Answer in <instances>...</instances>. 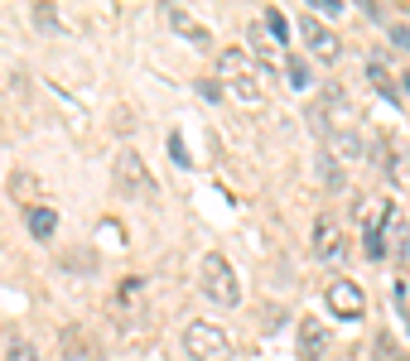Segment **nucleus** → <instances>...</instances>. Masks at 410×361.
<instances>
[{
  "mask_svg": "<svg viewBox=\"0 0 410 361\" xmlns=\"http://www.w3.org/2000/svg\"><path fill=\"white\" fill-rule=\"evenodd\" d=\"M111 183H116V193L130 197V202L155 197V179H150V169H145V159H140L135 150H121V155H116V164H111Z\"/></svg>",
  "mask_w": 410,
  "mask_h": 361,
  "instance_id": "7ed1b4c3",
  "label": "nucleus"
},
{
  "mask_svg": "<svg viewBox=\"0 0 410 361\" xmlns=\"http://www.w3.org/2000/svg\"><path fill=\"white\" fill-rule=\"evenodd\" d=\"M198 91H203L207 101H217V96H222V87H217V82H198Z\"/></svg>",
  "mask_w": 410,
  "mask_h": 361,
  "instance_id": "4be33fe9",
  "label": "nucleus"
},
{
  "mask_svg": "<svg viewBox=\"0 0 410 361\" xmlns=\"http://www.w3.org/2000/svg\"><path fill=\"white\" fill-rule=\"evenodd\" d=\"M217 68H222V78H227V87H232V96H237V101L256 106V101L266 96L271 73H266L261 63H251V53H241V49H227V53H217Z\"/></svg>",
  "mask_w": 410,
  "mask_h": 361,
  "instance_id": "f257e3e1",
  "label": "nucleus"
},
{
  "mask_svg": "<svg viewBox=\"0 0 410 361\" xmlns=\"http://www.w3.org/2000/svg\"><path fill=\"white\" fill-rule=\"evenodd\" d=\"M328 328L323 323H314V318H305L300 323V361H323V352H328Z\"/></svg>",
  "mask_w": 410,
  "mask_h": 361,
  "instance_id": "6e6552de",
  "label": "nucleus"
},
{
  "mask_svg": "<svg viewBox=\"0 0 410 361\" xmlns=\"http://www.w3.org/2000/svg\"><path fill=\"white\" fill-rule=\"evenodd\" d=\"M401 308H406V303H401ZM406 323H410V308H406Z\"/></svg>",
  "mask_w": 410,
  "mask_h": 361,
  "instance_id": "5701e85b",
  "label": "nucleus"
},
{
  "mask_svg": "<svg viewBox=\"0 0 410 361\" xmlns=\"http://www.w3.org/2000/svg\"><path fill=\"white\" fill-rule=\"evenodd\" d=\"M314 256L318 261H333L338 256V222L333 217H318L314 222Z\"/></svg>",
  "mask_w": 410,
  "mask_h": 361,
  "instance_id": "1a4fd4ad",
  "label": "nucleus"
},
{
  "mask_svg": "<svg viewBox=\"0 0 410 361\" xmlns=\"http://www.w3.org/2000/svg\"><path fill=\"white\" fill-rule=\"evenodd\" d=\"M5 361H39V352H34L29 342H10V352H5Z\"/></svg>",
  "mask_w": 410,
  "mask_h": 361,
  "instance_id": "f3484780",
  "label": "nucleus"
},
{
  "mask_svg": "<svg viewBox=\"0 0 410 361\" xmlns=\"http://www.w3.org/2000/svg\"><path fill=\"white\" fill-rule=\"evenodd\" d=\"M367 78H372V87L382 91V96H386V101H401V87H396V82H391V78H386V68H382V63H377V58H372V63H367Z\"/></svg>",
  "mask_w": 410,
  "mask_h": 361,
  "instance_id": "f8f14e48",
  "label": "nucleus"
},
{
  "mask_svg": "<svg viewBox=\"0 0 410 361\" xmlns=\"http://www.w3.org/2000/svg\"><path fill=\"white\" fill-rule=\"evenodd\" d=\"M372 361H406L396 352V337H391V333H377V337H372Z\"/></svg>",
  "mask_w": 410,
  "mask_h": 361,
  "instance_id": "ddd939ff",
  "label": "nucleus"
},
{
  "mask_svg": "<svg viewBox=\"0 0 410 361\" xmlns=\"http://www.w3.org/2000/svg\"><path fill=\"white\" fill-rule=\"evenodd\" d=\"M300 39H305V49L314 53V58H323V63H333V58H338V34H333L323 19L300 15Z\"/></svg>",
  "mask_w": 410,
  "mask_h": 361,
  "instance_id": "39448f33",
  "label": "nucleus"
},
{
  "mask_svg": "<svg viewBox=\"0 0 410 361\" xmlns=\"http://www.w3.org/2000/svg\"><path fill=\"white\" fill-rule=\"evenodd\" d=\"M184 352L194 361H227L232 357V342H227V333L212 328V323H189V328H184Z\"/></svg>",
  "mask_w": 410,
  "mask_h": 361,
  "instance_id": "20e7f679",
  "label": "nucleus"
},
{
  "mask_svg": "<svg viewBox=\"0 0 410 361\" xmlns=\"http://www.w3.org/2000/svg\"><path fill=\"white\" fill-rule=\"evenodd\" d=\"M164 19H169V24H174V29H179V34L194 44V49H203V53L212 49V34H207V29L198 24V19H194V15H184L179 5H164Z\"/></svg>",
  "mask_w": 410,
  "mask_h": 361,
  "instance_id": "0eeeda50",
  "label": "nucleus"
},
{
  "mask_svg": "<svg viewBox=\"0 0 410 361\" xmlns=\"http://www.w3.org/2000/svg\"><path fill=\"white\" fill-rule=\"evenodd\" d=\"M314 169H318V179H323V188H328V193H343V188H348V174L338 169V159H333V155H323V150H318Z\"/></svg>",
  "mask_w": 410,
  "mask_h": 361,
  "instance_id": "9b49d317",
  "label": "nucleus"
},
{
  "mask_svg": "<svg viewBox=\"0 0 410 361\" xmlns=\"http://www.w3.org/2000/svg\"><path fill=\"white\" fill-rule=\"evenodd\" d=\"M309 5H314L318 15H343V0H309ZM318 15H314V19H318Z\"/></svg>",
  "mask_w": 410,
  "mask_h": 361,
  "instance_id": "6ab92c4d",
  "label": "nucleus"
},
{
  "mask_svg": "<svg viewBox=\"0 0 410 361\" xmlns=\"http://www.w3.org/2000/svg\"><path fill=\"white\" fill-rule=\"evenodd\" d=\"M367 256H372V261L386 256V236H382V231H367Z\"/></svg>",
  "mask_w": 410,
  "mask_h": 361,
  "instance_id": "a211bd4d",
  "label": "nucleus"
},
{
  "mask_svg": "<svg viewBox=\"0 0 410 361\" xmlns=\"http://www.w3.org/2000/svg\"><path fill=\"white\" fill-rule=\"evenodd\" d=\"M169 159H174L179 169H189V145H184V135H169Z\"/></svg>",
  "mask_w": 410,
  "mask_h": 361,
  "instance_id": "dca6fc26",
  "label": "nucleus"
},
{
  "mask_svg": "<svg viewBox=\"0 0 410 361\" xmlns=\"http://www.w3.org/2000/svg\"><path fill=\"white\" fill-rule=\"evenodd\" d=\"M266 29H271V39H275V44H285V39H290V24H285V15H280V10H266Z\"/></svg>",
  "mask_w": 410,
  "mask_h": 361,
  "instance_id": "2eb2a0df",
  "label": "nucleus"
},
{
  "mask_svg": "<svg viewBox=\"0 0 410 361\" xmlns=\"http://www.w3.org/2000/svg\"><path fill=\"white\" fill-rule=\"evenodd\" d=\"M285 73H290V87H295V91H305L309 82H314V73H309L305 58H290V63H285Z\"/></svg>",
  "mask_w": 410,
  "mask_h": 361,
  "instance_id": "4468645a",
  "label": "nucleus"
},
{
  "mask_svg": "<svg viewBox=\"0 0 410 361\" xmlns=\"http://www.w3.org/2000/svg\"><path fill=\"white\" fill-rule=\"evenodd\" d=\"M24 227H29L34 241H49V236L58 231V212H53V207H29V212H24Z\"/></svg>",
  "mask_w": 410,
  "mask_h": 361,
  "instance_id": "9d476101",
  "label": "nucleus"
},
{
  "mask_svg": "<svg viewBox=\"0 0 410 361\" xmlns=\"http://www.w3.org/2000/svg\"><path fill=\"white\" fill-rule=\"evenodd\" d=\"M391 44H396V49H410V24H396V29H391Z\"/></svg>",
  "mask_w": 410,
  "mask_h": 361,
  "instance_id": "aec40b11",
  "label": "nucleus"
},
{
  "mask_svg": "<svg viewBox=\"0 0 410 361\" xmlns=\"http://www.w3.org/2000/svg\"><path fill=\"white\" fill-rule=\"evenodd\" d=\"M198 284H203V294L217 308H237L241 303V279H237L227 256H203L198 261Z\"/></svg>",
  "mask_w": 410,
  "mask_h": 361,
  "instance_id": "f03ea898",
  "label": "nucleus"
},
{
  "mask_svg": "<svg viewBox=\"0 0 410 361\" xmlns=\"http://www.w3.org/2000/svg\"><path fill=\"white\" fill-rule=\"evenodd\" d=\"M328 308H333L338 318L352 323V318L367 313V299H362V289H357L352 279H333V284H328Z\"/></svg>",
  "mask_w": 410,
  "mask_h": 361,
  "instance_id": "423d86ee",
  "label": "nucleus"
},
{
  "mask_svg": "<svg viewBox=\"0 0 410 361\" xmlns=\"http://www.w3.org/2000/svg\"><path fill=\"white\" fill-rule=\"evenodd\" d=\"M102 236H111L116 246H126V236H121V227H116V222H102Z\"/></svg>",
  "mask_w": 410,
  "mask_h": 361,
  "instance_id": "412c9836",
  "label": "nucleus"
}]
</instances>
